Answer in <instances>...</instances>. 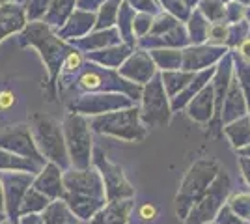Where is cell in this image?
<instances>
[{
    "instance_id": "7",
    "label": "cell",
    "mask_w": 250,
    "mask_h": 224,
    "mask_svg": "<svg viewBox=\"0 0 250 224\" xmlns=\"http://www.w3.org/2000/svg\"><path fill=\"white\" fill-rule=\"evenodd\" d=\"M0 223H2V215H0Z\"/></svg>"
},
{
    "instance_id": "4",
    "label": "cell",
    "mask_w": 250,
    "mask_h": 224,
    "mask_svg": "<svg viewBox=\"0 0 250 224\" xmlns=\"http://www.w3.org/2000/svg\"><path fill=\"white\" fill-rule=\"evenodd\" d=\"M140 215H142L144 219H155L157 207L155 205H151V204H146V205H142V207H140Z\"/></svg>"
},
{
    "instance_id": "5",
    "label": "cell",
    "mask_w": 250,
    "mask_h": 224,
    "mask_svg": "<svg viewBox=\"0 0 250 224\" xmlns=\"http://www.w3.org/2000/svg\"><path fill=\"white\" fill-rule=\"evenodd\" d=\"M79 64H81L79 54H71V56H69V60H67V67H69V69H75Z\"/></svg>"
},
{
    "instance_id": "8",
    "label": "cell",
    "mask_w": 250,
    "mask_h": 224,
    "mask_svg": "<svg viewBox=\"0 0 250 224\" xmlns=\"http://www.w3.org/2000/svg\"><path fill=\"white\" fill-rule=\"evenodd\" d=\"M0 224H6V223H0Z\"/></svg>"
},
{
    "instance_id": "1",
    "label": "cell",
    "mask_w": 250,
    "mask_h": 224,
    "mask_svg": "<svg viewBox=\"0 0 250 224\" xmlns=\"http://www.w3.org/2000/svg\"><path fill=\"white\" fill-rule=\"evenodd\" d=\"M24 24V15L19 6L13 4H6L0 8V41L10 36V34L17 32Z\"/></svg>"
},
{
    "instance_id": "3",
    "label": "cell",
    "mask_w": 250,
    "mask_h": 224,
    "mask_svg": "<svg viewBox=\"0 0 250 224\" xmlns=\"http://www.w3.org/2000/svg\"><path fill=\"white\" fill-rule=\"evenodd\" d=\"M13 103H15V96H13L11 92H8V90H6V92H0V108L6 110V108H10Z\"/></svg>"
},
{
    "instance_id": "2",
    "label": "cell",
    "mask_w": 250,
    "mask_h": 224,
    "mask_svg": "<svg viewBox=\"0 0 250 224\" xmlns=\"http://www.w3.org/2000/svg\"><path fill=\"white\" fill-rule=\"evenodd\" d=\"M19 168H26V163L10 151L0 149V170H19Z\"/></svg>"
},
{
    "instance_id": "9",
    "label": "cell",
    "mask_w": 250,
    "mask_h": 224,
    "mask_svg": "<svg viewBox=\"0 0 250 224\" xmlns=\"http://www.w3.org/2000/svg\"><path fill=\"white\" fill-rule=\"evenodd\" d=\"M2 2H6V0H2Z\"/></svg>"
},
{
    "instance_id": "6",
    "label": "cell",
    "mask_w": 250,
    "mask_h": 224,
    "mask_svg": "<svg viewBox=\"0 0 250 224\" xmlns=\"http://www.w3.org/2000/svg\"><path fill=\"white\" fill-rule=\"evenodd\" d=\"M2 192H4V187H2V182H0V207L4 205V196H2Z\"/></svg>"
}]
</instances>
